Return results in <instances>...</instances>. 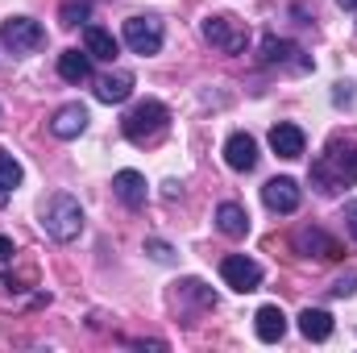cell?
I'll use <instances>...</instances> for the list:
<instances>
[{
	"label": "cell",
	"instance_id": "6da1fadb",
	"mask_svg": "<svg viewBox=\"0 0 357 353\" xmlns=\"http://www.w3.org/2000/svg\"><path fill=\"white\" fill-rule=\"evenodd\" d=\"M312 183L324 195L357 183V142H328V150L312 163Z\"/></svg>",
	"mask_w": 357,
	"mask_h": 353
},
{
	"label": "cell",
	"instance_id": "7a4b0ae2",
	"mask_svg": "<svg viewBox=\"0 0 357 353\" xmlns=\"http://www.w3.org/2000/svg\"><path fill=\"white\" fill-rule=\"evenodd\" d=\"M167 125H171V108H167L162 100H142V104H133V108L125 112L121 133H125L133 146H150V142H158V137L167 133Z\"/></svg>",
	"mask_w": 357,
	"mask_h": 353
},
{
	"label": "cell",
	"instance_id": "3957f363",
	"mask_svg": "<svg viewBox=\"0 0 357 353\" xmlns=\"http://www.w3.org/2000/svg\"><path fill=\"white\" fill-rule=\"evenodd\" d=\"M42 229H46L54 241H75V237L84 233V208H79V200L67 195V191L50 195V204L42 208Z\"/></svg>",
	"mask_w": 357,
	"mask_h": 353
},
{
	"label": "cell",
	"instance_id": "277c9868",
	"mask_svg": "<svg viewBox=\"0 0 357 353\" xmlns=\"http://www.w3.org/2000/svg\"><path fill=\"white\" fill-rule=\"evenodd\" d=\"M42 42H46V29L33 17H8L0 25V46L13 54H33V50H42Z\"/></svg>",
	"mask_w": 357,
	"mask_h": 353
},
{
	"label": "cell",
	"instance_id": "5b68a950",
	"mask_svg": "<svg viewBox=\"0 0 357 353\" xmlns=\"http://www.w3.org/2000/svg\"><path fill=\"white\" fill-rule=\"evenodd\" d=\"M204 38H208L216 50H225V54H241V50L250 46V29H245L237 17H208V21H204Z\"/></svg>",
	"mask_w": 357,
	"mask_h": 353
},
{
	"label": "cell",
	"instance_id": "8992f818",
	"mask_svg": "<svg viewBox=\"0 0 357 353\" xmlns=\"http://www.w3.org/2000/svg\"><path fill=\"white\" fill-rule=\"evenodd\" d=\"M121 38L133 54H158L162 50V21L158 17H129Z\"/></svg>",
	"mask_w": 357,
	"mask_h": 353
},
{
	"label": "cell",
	"instance_id": "52a82bcc",
	"mask_svg": "<svg viewBox=\"0 0 357 353\" xmlns=\"http://www.w3.org/2000/svg\"><path fill=\"white\" fill-rule=\"evenodd\" d=\"M220 278L233 287V291H258L262 287V266L254 262V258H245V254H229L225 262H220Z\"/></svg>",
	"mask_w": 357,
	"mask_h": 353
},
{
	"label": "cell",
	"instance_id": "ba28073f",
	"mask_svg": "<svg viewBox=\"0 0 357 353\" xmlns=\"http://www.w3.org/2000/svg\"><path fill=\"white\" fill-rule=\"evenodd\" d=\"M262 204H266L270 212H278V216H291V212H299V204H303V191H299V183L287 175L270 179L266 187H262Z\"/></svg>",
	"mask_w": 357,
	"mask_h": 353
},
{
	"label": "cell",
	"instance_id": "9c48e42d",
	"mask_svg": "<svg viewBox=\"0 0 357 353\" xmlns=\"http://www.w3.org/2000/svg\"><path fill=\"white\" fill-rule=\"evenodd\" d=\"M225 163L233 167V171H254L258 167V142L250 137V133H229V142H225Z\"/></svg>",
	"mask_w": 357,
	"mask_h": 353
},
{
	"label": "cell",
	"instance_id": "30bf717a",
	"mask_svg": "<svg viewBox=\"0 0 357 353\" xmlns=\"http://www.w3.org/2000/svg\"><path fill=\"white\" fill-rule=\"evenodd\" d=\"M84 129H88V108H84V104H63V108L50 117V133L63 137V142L79 137Z\"/></svg>",
	"mask_w": 357,
	"mask_h": 353
},
{
	"label": "cell",
	"instance_id": "8fae6325",
	"mask_svg": "<svg viewBox=\"0 0 357 353\" xmlns=\"http://www.w3.org/2000/svg\"><path fill=\"white\" fill-rule=\"evenodd\" d=\"M303 146H307V137H303V129H299V125L278 121V125L270 129V150H274L278 158H299V154H303Z\"/></svg>",
	"mask_w": 357,
	"mask_h": 353
},
{
	"label": "cell",
	"instance_id": "7c38bea8",
	"mask_svg": "<svg viewBox=\"0 0 357 353\" xmlns=\"http://www.w3.org/2000/svg\"><path fill=\"white\" fill-rule=\"evenodd\" d=\"M112 191H116V200L125 208H146V195H150L146 175H137V171H116L112 175Z\"/></svg>",
	"mask_w": 357,
	"mask_h": 353
},
{
	"label": "cell",
	"instance_id": "4fadbf2b",
	"mask_svg": "<svg viewBox=\"0 0 357 353\" xmlns=\"http://www.w3.org/2000/svg\"><path fill=\"white\" fill-rule=\"evenodd\" d=\"M129 96H133V75L129 71H112V75L96 80V100L100 104H125Z\"/></svg>",
	"mask_w": 357,
	"mask_h": 353
},
{
	"label": "cell",
	"instance_id": "5bb4252c",
	"mask_svg": "<svg viewBox=\"0 0 357 353\" xmlns=\"http://www.w3.org/2000/svg\"><path fill=\"white\" fill-rule=\"evenodd\" d=\"M216 229L225 233V237H245L250 233V212L241 208V204H233V200H225L220 208H216Z\"/></svg>",
	"mask_w": 357,
	"mask_h": 353
},
{
	"label": "cell",
	"instance_id": "9a60e30c",
	"mask_svg": "<svg viewBox=\"0 0 357 353\" xmlns=\"http://www.w3.org/2000/svg\"><path fill=\"white\" fill-rule=\"evenodd\" d=\"M295 250H303V254H320V258H345V250H341V241H333L328 233H320V229H299L295 233Z\"/></svg>",
	"mask_w": 357,
	"mask_h": 353
},
{
	"label": "cell",
	"instance_id": "2e32d148",
	"mask_svg": "<svg viewBox=\"0 0 357 353\" xmlns=\"http://www.w3.org/2000/svg\"><path fill=\"white\" fill-rule=\"evenodd\" d=\"M254 329H258V341H266V345L282 341V333H287V316H282V308H274V303L258 308V316H254Z\"/></svg>",
	"mask_w": 357,
	"mask_h": 353
},
{
	"label": "cell",
	"instance_id": "e0dca14e",
	"mask_svg": "<svg viewBox=\"0 0 357 353\" xmlns=\"http://www.w3.org/2000/svg\"><path fill=\"white\" fill-rule=\"evenodd\" d=\"M59 75L67 84H88L91 80V54L88 50H63L59 54Z\"/></svg>",
	"mask_w": 357,
	"mask_h": 353
},
{
	"label": "cell",
	"instance_id": "ac0fdd59",
	"mask_svg": "<svg viewBox=\"0 0 357 353\" xmlns=\"http://www.w3.org/2000/svg\"><path fill=\"white\" fill-rule=\"evenodd\" d=\"M295 54H303L295 42H282V38H266V42H262V63H266V67H282V63L307 67V59H295Z\"/></svg>",
	"mask_w": 357,
	"mask_h": 353
},
{
	"label": "cell",
	"instance_id": "d6986e66",
	"mask_svg": "<svg viewBox=\"0 0 357 353\" xmlns=\"http://www.w3.org/2000/svg\"><path fill=\"white\" fill-rule=\"evenodd\" d=\"M299 333L307 341H328L333 337V316L324 308H307V312H299Z\"/></svg>",
	"mask_w": 357,
	"mask_h": 353
},
{
	"label": "cell",
	"instance_id": "ffe728a7",
	"mask_svg": "<svg viewBox=\"0 0 357 353\" xmlns=\"http://www.w3.org/2000/svg\"><path fill=\"white\" fill-rule=\"evenodd\" d=\"M84 50H88L91 59H104V63H112L121 46H116V38H112L108 29H100V25H88V29H84Z\"/></svg>",
	"mask_w": 357,
	"mask_h": 353
},
{
	"label": "cell",
	"instance_id": "44dd1931",
	"mask_svg": "<svg viewBox=\"0 0 357 353\" xmlns=\"http://www.w3.org/2000/svg\"><path fill=\"white\" fill-rule=\"evenodd\" d=\"M17 183H21V163H17L13 154H4V150H0V187H4V191H13Z\"/></svg>",
	"mask_w": 357,
	"mask_h": 353
},
{
	"label": "cell",
	"instance_id": "7402d4cb",
	"mask_svg": "<svg viewBox=\"0 0 357 353\" xmlns=\"http://www.w3.org/2000/svg\"><path fill=\"white\" fill-rule=\"evenodd\" d=\"M63 25H79V21H88V0H63Z\"/></svg>",
	"mask_w": 357,
	"mask_h": 353
},
{
	"label": "cell",
	"instance_id": "603a6c76",
	"mask_svg": "<svg viewBox=\"0 0 357 353\" xmlns=\"http://www.w3.org/2000/svg\"><path fill=\"white\" fill-rule=\"evenodd\" d=\"M146 254H150L154 262H171V258H175V250H171L167 241H158V237H150V241H146Z\"/></svg>",
	"mask_w": 357,
	"mask_h": 353
},
{
	"label": "cell",
	"instance_id": "cb8c5ba5",
	"mask_svg": "<svg viewBox=\"0 0 357 353\" xmlns=\"http://www.w3.org/2000/svg\"><path fill=\"white\" fill-rule=\"evenodd\" d=\"M328 291H333V295H337V299H345V295H354V291H357V270H349V274H345V278H337V283H333V287H328Z\"/></svg>",
	"mask_w": 357,
	"mask_h": 353
},
{
	"label": "cell",
	"instance_id": "d4e9b609",
	"mask_svg": "<svg viewBox=\"0 0 357 353\" xmlns=\"http://www.w3.org/2000/svg\"><path fill=\"white\" fill-rule=\"evenodd\" d=\"M345 229H349V237L357 241V200L354 204H345Z\"/></svg>",
	"mask_w": 357,
	"mask_h": 353
},
{
	"label": "cell",
	"instance_id": "484cf974",
	"mask_svg": "<svg viewBox=\"0 0 357 353\" xmlns=\"http://www.w3.org/2000/svg\"><path fill=\"white\" fill-rule=\"evenodd\" d=\"M13 254H17V250H13V241H8V237H0V266L13 262Z\"/></svg>",
	"mask_w": 357,
	"mask_h": 353
},
{
	"label": "cell",
	"instance_id": "4316f807",
	"mask_svg": "<svg viewBox=\"0 0 357 353\" xmlns=\"http://www.w3.org/2000/svg\"><path fill=\"white\" fill-rule=\"evenodd\" d=\"M337 4H341V8H357V0H337Z\"/></svg>",
	"mask_w": 357,
	"mask_h": 353
},
{
	"label": "cell",
	"instance_id": "83f0119b",
	"mask_svg": "<svg viewBox=\"0 0 357 353\" xmlns=\"http://www.w3.org/2000/svg\"><path fill=\"white\" fill-rule=\"evenodd\" d=\"M4 204H8V191H4V187H0V208H4Z\"/></svg>",
	"mask_w": 357,
	"mask_h": 353
}]
</instances>
